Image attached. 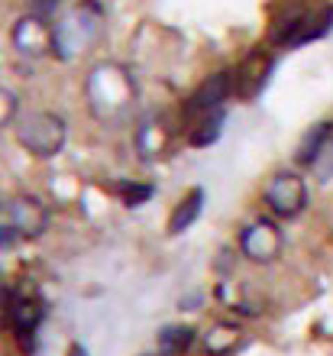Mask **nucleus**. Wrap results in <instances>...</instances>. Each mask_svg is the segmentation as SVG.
I'll use <instances>...</instances> for the list:
<instances>
[{"label": "nucleus", "instance_id": "obj_1", "mask_svg": "<svg viewBox=\"0 0 333 356\" xmlns=\"http://www.w3.org/2000/svg\"><path fill=\"white\" fill-rule=\"evenodd\" d=\"M107 29V7L101 0H78L52 23V58L72 62L94 49Z\"/></svg>", "mask_w": 333, "mask_h": 356}, {"label": "nucleus", "instance_id": "obj_2", "mask_svg": "<svg viewBox=\"0 0 333 356\" xmlns=\"http://www.w3.org/2000/svg\"><path fill=\"white\" fill-rule=\"evenodd\" d=\"M88 104H91V113L101 123H123L130 120L133 104H136V85H133L130 72L117 62H101V65L91 68L88 75Z\"/></svg>", "mask_w": 333, "mask_h": 356}, {"label": "nucleus", "instance_id": "obj_3", "mask_svg": "<svg viewBox=\"0 0 333 356\" xmlns=\"http://www.w3.org/2000/svg\"><path fill=\"white\" fill-rule=\"evenodd\" d=\"M17 146L36 159H56L68 143V120L58 111H29L13 123Z\"/></svg>", "mask_w": 333, "mask_h": 356}, {"label": "nucleus", "instance_id": "obj_4", "mask_svg": "<svg viewBox=\"0 0 333 356\" xmlns=\"http://www.w3.org/2000/svg\"><path fill=\"white\" fill-rule=\"evenodd\" d=\"M262 201H266V211L275 217V220H298V217L307 211L311 191H307L304 175H298V172H291V169H282L266 181Z\"/></svg>", "mask_w": 333, "mask_h": 356}, {"label": "nucleus", "instance_id": "obj_5", "mask_svg": "<svg viewBox=\"0 0 333 356\" xmlns=\"http://www.w3.org/2000/svg\"><path fill=\"white\" fill-rule=\"evenodd\" d=\"M236 246L246 263L252 266H272L278 256L285 253V230L275 217H256L240 230Z\"/></svg>", "mask_w": 333, "mask_h": 356}, {"label": "nucleus", "instance_id": "obj_6", "mask_svg": "<svg viewBox=\"0 0 333 356\" xmlns=\"http://www.w3.org/2000/svg\"><path fill=\"white\" fill-rule=\"evenodd\" d=\"M0 211L7 214V220L13 224V230L19 234V240H39L52 224V211L39 195L19 191V195L0 201Z\"/></svg>", "mask_w": 333, "mask_h": 356}, {"label": "nucleus", "instance_id": "obj_7", "mask_svg": "<svg viewBox=\"0 0 333 356\" xmlns=\"http://www.w3.org/2000/svg\"><path fill=\"white\" fill-rule=\"evenodd\" d=\"M230 97H233V68H220V72L207 75L195 91L188 94V101L181 104V127H191L204 113L227 107Z\"/></svg>", "mask_w": 333, "mask_h": 356}, {"label": "nucleus", "instance_id": "obj_8", "mask_svg": "<svg viewBox=\"0 0 333 356\" xmlns=\"http://www.w3.org/2000/svg\"><path fill=\"white\" fill-rule=\"evenodd\" d=\"M10 46L17 49L19 58H29V62L52 56V19L23 13L10 29Z\"/></svg>", "mask_w": 333, "mask_h": 356}, {"label": "nucleus", "instance_id": "obj_9", "mask_svg": "<svg viewBox=\"0 0 333 356\" xmlns=\"http://www.w3.org/2000/svg\"><path fill=\"white\" fill-rule=\"evenodd\" d=\"M272 68H275V58L268 56V52H262V49H252L250 56L233 68V97L236 101L259 97L268 75H272Z\"/></svg>", "mask_w": 333, "mask_h": 356}, {"label": "nucleus", "instance_id": "obj_10", "mask_svg": "<svg viewBox=\"0 0 333 356\" xmlns=\"http://www.w3.org/2000/svg\"><path fill=\"white\" fill-rule=\"evenodd\" d=\"M168 140H172V130H168V123L162 117H143L136 123V130H133V146H136L139 159L146 162H156L162 152L168 149Z\"/></svg>", "mask_w": 333, "mask_h": 356}, {"label": "nucleus", "instance_id": "obj_11", "mask_svg": "<svg viewBox=\"0 0 333 356\" xmlns=\"http://www.w3.org/2000/svg\"><path fill=\"white\" fill-rule=\"evenodd\" d=\"M204 201H207V195H204V188H191V191H185V195L178 197V204L172 207V214H168V236H181L185 230H191L195 227V220L201 217L204 211Z\"/></svg>", "mask_w": 333, "mask_h": 356}, {"label": "nucleus", "instance_id": "obj_12", "mask_svg": "<svg viewBox=\"0 0 333 356\" xmlns=\"http://www.w3.org/2000/svg\"><path fill=\"white\" fill-rule=\"evenodd\" d=\"M330 143H333V123L330 120L314 123V127L301 136V143H298L295 162L301 165V169H314V162L320 159V152H324Z\"/></svg>", "mask_w": 333, "mask_h": 356}, {"label": "nucleus", "instance_id": "obj_13", "mask_svg": "<svg viewBox=\"0 0 333 356\" xmlns=\"http://www.w3.org/2000/svg\"><path fill=\"white\" fill-rule=\"evenodd\" d=\"M204 337V353L207 356H230L233 350L240 347L243 330L240 324H230V321H217L201 334Z\"/></svg>", "mask_w": 333, "mask_h": 356}, {"label": "nucleus", "instance_id": "obj_14", "mask_svg": "<svg viewBox=\"0 0 333 356\" xmlns=\"http://www.w3.org/2000/svg\"><path fill=\"white\" fill-rule=\"evenodd\" d=\"M223 123H227V111H211V113H204V117H197L191 127H185V140L188 146H195V149H207V146H213V143L220 140V133H223Z\"/></svg>", "mask_w": 333, "mask_h": 356}, {"label": "nucleus", "instance_id": "obj_15", "mask_svg": "<svg viewBox=\"0 0 333 356\" xmlns=\"http://www.w3.org/2000/svg\"><path fill=\"white\" fill-rule=\"evenodd\" d=\"M197 343V330L191 324H165L156 334V350L162 356H185Z\"/></svg>", "mask_w": 333, "mask_h": 356}, {"label": "nucleus", "instance_id": "obj_16", "mask_svg": "<svg viewBox=\"0 0 333 356\" xmlns=\"http://www.w3.org/2000/svg\"><path fill=\"white\" fill-rule=\"evenodd\" d=\"M111 191L120 197V204H127V207H143L152 201V195H156V188L149 185V181H136V178H120V181H113Z\"/></svg>", "mask_w": 333, "mask_h": 356}, {"label": "nucleus", "instance_id": "obj_17", "mask_svg": "<svg viewBox=\"0 0 333 356\" xmlns=\"http://www.w3.org/2000/svg\"><path fill=\"white\" fill-rule=\"evenodd\" d=\"M19 120V97L10 88H0V130Z\"/></svg>", "mask_w": 333, "mask_h": 356}, {"label": "nucleus", "instance_id": "obj_18", "mask_svg": "<svg viewBox=\"0 0 333 356\" xmlns=\"http://www.w3.org/2000/svg\"><path fill=\"white\" fill-rule=\"evenodd\" d=\"M62 7H65V0H26V13H36L46 19H52Z\"/></svg>", "mask_w": 333, "mask_h": 356}, {"label": "nucleus", "instance_id": "obj_19", "mask_svg": "<svg viewBox=\"0 0 333 356\" xmlns=\"http://www.w3.org/2000/svg\"><path fill=\"white\" fill-rule=\"evenodd\" d=\"M13 243H19V234L13 230V224L7 220V214L0 211V250H10Z\"/></svg>", "mask_w": 333, "mask_h": 356}, {"label": "nucleus", "instance_id": "obj_20", "mask_svg": "<svg viewBox=\"0 0 333 356\" xmlns=\"http://www.w3.org/2000/svg\"><path fill=\"white\" fill-rule=\"evenodd\" d=\"M314 172H317V175H320V181H327V178L333 175V143H330V146H327L324 152H320V159L314 162Z\"/></svg>", "mask_w": 333, "mask_h": 356}, {"label": "nucleus", "instance_id": "obj_21", "mask_svg": "<svg viewBox=\"0 0 333 356\" xmlns=\"http://www.w3.org/2000/svg\"><path fill=\"white\" fill-rule=\"evenodd\" d=\"M65 356H88V350L81 347V343H72V347H68V353Z\"/></svg>", "mask_w": 333, "mask_h": 356}, {"label": "nucleus", "instance_id": "obj_22", "mask_svg": "<svg viewBox=\"0 0 333 356\" xmlns=\"http://www.w3.org/2000/svg\"><path fill=\"white\" fill-rule=\"evenodd\" d=\"M143 356H162V353H159V350H156V353H143Z\"/></svg>", "mask_w": 333, "mask_h": 356}]
</instances>
